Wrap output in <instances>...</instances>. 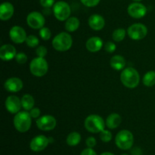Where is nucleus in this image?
I'll use <instances>...</instances> for the list:
<instances>
[{
    "mask_svg": "<svg viewBox=\"0 0 155 155\" xmlns=\"http://www.w3.org/2000/svg\"><path fill=\"white\" fill-rule=\"evenodd\" d=\"M120 81L127 88L133 89L139 85L140 81V75L136 68L128 67L123 70L120 74Z\"/></svg>",
    "mask_w": 155,
    "mask_h": 155,
    "instance_id": "nucleus-1",
    "label": "nucleus"
},
{
    "mask_svg": "<svg viewBox=\"0 0 155 155\" xmlns=\"http://www.w3.org/2000/svg\"><path fill=\"white\" fill-rule=\"evenodd\" d=\"M14 126L21 133L27 132L31 127L32 117L27 111H20L14 117Z\"/></svg>",
    "mask_w": 155,
    "mask_h": 155,
    "instance_id": "nucleus-2",
    "label": "nucleus"
},
{
    "mask_svg": "<svg viewBox=\"0 0 155 155\" xmlns=\"http://www.w3.org/2000/svg\"><path fill=\"white\" fill-rule=\"evenodd\" d=\"M52 46L59 52H65L69 50L73 45L72 36L67 32H61L58 33L52 40Z\"/></svg>",
    "mask_w": 155,
    "mask_h": 155,
    "instance_id": "nucleus-3",
    "label": "nucleus"
},
{
    "mask_svg": "<svg viewBox=\"0 0 155 155\" xmlns=\"http://www.w3.org/2000/svg\"><path fill=\"white\" fill-rule=\"evenodd\" d=\"M105 122L101 116L95 114L89 115L86 117L84 122V127L91 133H100L104 129Z\"/></svg>",
    "mask_w": 155,
    "mask_h": 155,
    "instance_id": "nucleus-4",
    "label": "nucleus"
},
{
    "mask_svg": "<svg viewBox=\"0 0 155 155\" xmlns=\"http://www.w3.org/2000/svg\"><path fill=\"white\" fill-rule=\"evenodd\" d=\"M115 143L121 150H129L133 147L134 143V136L130 131L124 129L117 134Z\"/></svg>",
    "mask_w": 155,
    "mask_h": 155,
    "instance_id": "nucleus-5",
    "label": "nucleus"
},
{
    "mask_svg": "<svg viewBox=\"0 0 155 155\" xmlns=\"http://www.w3.org/2000/svg\"><path fill=\"white\" fill-rule=\"evenodd\" d=\"M30 70L36 77H42L48 70V64L45 58L36 57L30 63Z\"/></svg>",
    "mask_w": 155,
    "mask_h": 155,
    "instance_id": "nucleus-6",
    "label": "nucleus"
},
{
    "mask_svg": "<svg viewBox=\"0 0 155 155\" xmlns=\"http://www.w3.org/2000/svg\"><path fill=\"white\" fill-rule=\"evenodd\" d=\"M52 12L56 19L60 21H66L71 17V6L64 1L56 2L52 7Z\"/></svg>",
    "mask_w": 155,
    "mask_h": 155,
    "instance_id": "nucleus-7",
    "label": "nucleus"
},
{
    "mask_svg": "<svg viewBox=\"0 0 155 155\" xmlns=\"http://www.w3.org/2000/svg\"><path fill=\"white\" fill-rule=\"evenodd\" d=\"M128 36L134 40H140L144 39L148 33V28L143 24L137 23L130 26L127 30Z\"/></svg>",
    "mask_w": 155,
    "mask_h": 155,
    "instance_id": "nucleus-8",
    "label": "nucleus"
},
{
    "mask_svg": "<svg viewBox=\"0 0 155 155\" xmlns=\"http://www.w3.org/2000/svg\"><path fill=\"white\" fill-rule=\"evenodd\" d=\"M27 23L30 27L34 30L41 29L44 27L45 19L44 15L39 12H32L27 17Z\"/></svg>",
    "mask_w": 155,
    "mask_h": 155,
    "instance_id": "nucleus-9",
    "label": "nucleus"
},
{
    "mask_svg": "<svg viewBox=\"0 0 155 155\" xmlns=\"http://www.w3.org/2000/svg\"><path fill=\"white\" fill-rule=\"evenodd\" d=\"M36 126L42 131H51L56 127L57 121L53 115H44L36 119Z\"/></svg>",
    "mask_w": 155,
    "mask_h": 155,
    "instance_id": "nucleus-10",
    "label": "nucleus"
},
{
    "mask_svg": "<svg viewBox=\"0 0 155 155\" xmlns=\"http://www.w3.org/2000/svg\"><path fill=\"white\" fill-rule=\"evenodd\" d=\"M127 12L130 17L136 19H139L145 17L147 14V8L141 2L131 3L127 8Z\"/></svg>",
    "mask_w": 155,
    "mask_h": 155,
    "instance_id": "nucleus-11",
    "label": "nucleus"
},
{
    "mask_svg": "<svg viewBox=\"0 0 155 155\" xmlns=\"http://www.w3.org/2000/svg\"><path fill=\"white\" fill-rule=\"evenodd\" d=\"M49 144L48 138L43 135L35 136L30 143V147L33 151L39 152L45 150Z\"/></svg>",
    "mask_w": 155,
    "mask_h": 155,
    "instance_id": "nucleus-12",
    "label": "nucleus"
},
{
    "mask_svg": "<svg viewBox=\"0 0 155 155\" xmlns=\"http://www.w3.org/2000/svg\"><path fill=\"white\" fill-rule=\"evenodd\" d=\"M9 36H10V39L17 44L24 43L27 37L25 30L20 26L12 27L9 30Z\"/></svg>",
    "mask_w": 155,
    "mask_h": 155,
    "instance_id": "nucleus-13",
    "label": "nucleus"
},
{
    "mask_svg": "<svg viewBox=\"0 0 155 155\" xmlns=\"http://www.w3.org/2000/svg\"><path fill=\"white\" fill-rule=\"evenodd\" d=\"M5 106L10 113L17 114L20 112L22 107L21 100L15 95L8 96L5 102Z\"/></svg>",
    "mask_w": 155,
    "mask_h": 155,
    "instance_id": "nucleus-14",
    "label": "nucleus"
},
{
    "mask_svg": "<svg viewBox=\"0 0 155 155\" xmlns=\"http://www.w3.org/2000/svg\"><path fill=\"white\" fill-rule=\"evenodd\" d=\"M24 84L21 79L17 77H12L7 79L4 84V88L8 92L17 93L23 88Z\"/></svg>",
    "mask_w": 155,
    "mask_h": 155,
    "instance_id": "nucleus-15",
    "label": "nucleus"
},
{
    "mask_svg": "<svg viewBox=\"0 0 155 155\" xmlns=\"http://www.w3.org/2000/svg\"><path fill=\"white\" fill-rule=\"evenodd\" d=\"M16 55V49L11 44H4L0 48V58L2 61H11L15 59Z\"/></svg>",
    "mask_w": 155,
    "mask_h": 155,
    "instance_id": "nucleus-16",
    "label": "nucleus"
},
{
    "mask_svg": "<svg viewBox=\"0 0 155 155\" xmlns=\"http://www.w3.org/2000/svg\"><path fill=\"white\" fill-rule=\"evenodd\" d=\"M88 24L92 30L99 31L104 28V25H105V21L101 15H98V14H94L89 18Z\"/></svg>",
    "mask_w": 155,
    "mask_h": 155,
    "instance_id": "nucleus-17",
    "label": "nucleus"
},
{
    "mask_svg": "<svg viewBox=\"0 0 155 155\" xmlns=\"http://www.w3.org/2000/svg\"><path fill=\"white\" fill-rule=\"evenodd\" d=\"M15 8L9 2H4L0 5V19L2 21H8L14 15Z\"/></svg>",
    "mask_w": 155,
    "mask_h": 155,
    "instance_id": "nucleus-18",
    "label": "nucleus"
},
{
    "mask_svg": "<svg viewBox=\"0 0 155 155\" xmlns=\"http://www.w3.org/2000/svg\"><path fill=\"white\" fill-rule=\"evenodd\" d=\"M103 46V40L98 36H92L86 41V47L91 53L100 51Z\"/></svg>",
    "mask_w": 155,
    "mask_h": 155,
    "instance_id": "nucleus-19",
    "label": "nucleus"
},
{
    "mask_svg": "<svg viewBox=\"0 0 155 155\" xmlns=\"http://www.w3.org/2000/svg\"><path fill=\"white\" fill-rule=\"evenodd\" d=\"M121 122H122V118L120 115L116 112H113L107 117L105 124L108 129H115L119 127L120 125L121 124Z\"/></svg>",
    "mask_w": 155,
    "mask_h": 155,
    "instance_id": "nucleus-20",
    "label": "nucleus"
},
{
    "mask_svg": "<svg viewBox=\"0 0 155 155\" xmlns=\"http://www.w3.org/2000/svg\"><path fill=\"white\" fill-rule=\"evenodd\" d=\"M110 65L112 68L117 71H120L125 67L126 60L124 56L120 55H115L110 59Z\"/></svg>",
    "mask_w": 155,
    "mask_h": 155,
    "instance_id": "nucleus-21",
    "label": "nucleus"
},
{
    "mask_svg": "<svg viewBox=\"0 0 155 155\" xmlns=\"http://www.w3.org/2000/svg\"><path fill=\"white\" fill-rule=\"evenodd\" d=\"M80 24V21L79 18L77 17H70L66 21H65L64 27L67 31L74 32L79 28Z\"/></svg>",
    "mask_w": 155,
    "mask_h": 155,
    "instance_id": "nucleus-22",
    "label": "nucleus"
},
{
    "mask_svg": "<svg viewBox=\"0 0 155 155\" xmlns=\"http://www.w3.org/2000/svg\"><path fill=\"white\" fill-rule=\"evenodd\" d=\"M21 104H22V107L26 111H30L34 107L35 100L33 96L29 94H26L21 98Z\"/></svg>",
    "mask_w": 155,
    "mask_h": 155,
    "instance_id": "nucleus-23",
    "label": "nucleus"
},
{
    "mask_svg": "<svg viewBox=\"0 0 155 155\" xmlns=\"http://www.w3.org/2000/svg\"><path fill=\"white\" fill-rule=\"evenodd\" d=\"M80 141H81V135L77 132H71L68 135L66 139L67 144L69 146H71V147L77 146L80 142Z\"/></svg>",
    "mask_w": 155,
    "mask_h": 155,
    "instance_id": "nucleus-24",
    "label": "nucleus"
},
{
    "mask_svg": "<svg viewBox=\"0 0 155 155\" xmlns=\"http://www.w3.org/2000/svg\"><path fill=\"white\" fill-rule=\"evenodd\" d=\"M142 81L147 87H152L155 85V71H148L145 73L142 78Z\"/></svg>",
    "mask_w": 155,
    "mask_h": 155,
    "instance_id": "nucleus-25",
    "label": "nucleus"
},
{
    "mask_svg": "<svg viewBox=\"0 0 155 155\" xmlns=\"http://www.w3.org/2000/svg\"><path fill=\"white\" fill-rule=\"evenodd\" d=\"M126 34H127V31L124 28H117L114 30L112 33V38H113L114 41L115 42H121L125 38Z\"/></svg>",
    "mask_w": 155,
    "mask_h": 155,
    "instance_id": "nucleus-26",
    "label": "nucleus"
},
{
    "mask_svg": "<svg viewBox=\"0 0 155 155\" xmlns=\"http://www.w3.org/2000/svg\"><path fill=\"white\" fill-rule=\"evenodd\" d=\"M25 43L27 46L30 47V48H34L39 45V40L38 37H36L34 35H30V36H27Z\"/></svg>",
    "mask_w": 155,
    "mask_h": 155,
    "instance_id": "nucleus-27",
    "label": "nucleus"
},
{
    "mask_svg": "<svg viewBox=\"0 0 155 155\" xmlns=\"http://www.w3.org/2000/svg\"><path fill=\"white\" fill-rule=\"evenodd\" d=\"M39 36L43 40H48L51 36V32L48 27H43L39 30Z\"/></svg>",
    "mask_w": 155,
    "mask_h": 155,
    "instance_id": "nucleus-28",
    "label": "nucleus"
},
{
    "mask_svg": "<svg viewBox=\"0 0 155 155\" xmlns=\"http://www.w3.org/2000/svg\"><path fill=\"white\" fill-rule=\"evenodd\" d=\"M100 138L103 142H109L112 139V134L111 132L107 129H104L100 132Z\"/></svg>",
    "mask_w": 155,
    "mask_h": 155,
    "instance_id": "nucleus-29",
    "label": "nucleus"
},
{
    "mask_svg": "<svg viewBox=\"0 0 155 155\" xmlns=\"http://www.w3.org/2000/svg\"><path fill=\"white\" fill-rule=\"evenodd\" d=\"M15 60L18 62V64H21V65H23V64L26 63L27 61V56L24 53H17L16 56H15Z\"/></svg>",
    "mask_w": 155,
    "mask_h": 155,
    "instance_id": "nucleus-30",
    "label": "nucleus"
},
{
    "mask_svg": "<svg viewBox=\"0 0 155 155\" xmlns=\"http://www.w3.org/2000/svg\"><path fill=\"white\" fill-rule=\"evenodd\" d=\"M80 2L86 7L92 8L98 5L101 0H80Z\"/></svg>",
    "mask_w": 155,
    "mask_h": 155,
    "instance_id": "nucleus-31",
    "label": "nucleus"
},
{
    "mask_svg": "<svg viewBox=\"0 0 155 155\" xmlns=\"http://www.w3.org/2000/svg\"><path fill=\"white\" fill-rule=\"evenodd\" d=\"M47 53H48V50H47L46 47L44 46H39L36 50V53L38 56L37 57L45 58V56L47 55Z\"/></svg>",
    "mask_w": 155,
    "mask_h": 155,
    "instance_id": "nucleus-32",
    "label": "nucleus"
},
{
    "mask_svg": "<svg viewBox=\"0 0 155 155\" xmlns=\"http://www.w3.org/2000/svg\"><path fill=\"white\" fill-rule=\"evenodd\" d=\"M104 49L107 53H112L116 50L117 46L113 42H107L104 46Z\"/></svg>",
    "mask_w": 155,
    "mask_h": 155,
    "instance_id": "nucleus-33",
    "label": "nucleus"
},
{
    "mask_svg": "<svg viewBox=\"0 0 155 155\" xmlns=\"http://www.w3.org/2000/svg\"><path fill=\"white\" fill-rule=\"evenodd\" d=\"M39 3L44 9H51L55 4L54 0H39Z\"/></svg>",
    "mask_w": 155,
    "mask_h": 155,
    "instance_id": "nucleus-34",
    "label": "nucleus"
},
{
    "mask_svg": "<svg viewBox=\"0 0 155 155\" xmlns=\"http://www.w3.org/2000/svg\"><path fill=\"white\" fill-rule=\"evenodd\" d=\"M30 114L32 118L39 119V116H40L41 110L38 107H33V109L30 110Z\"/></svg>",
    "mask_w": 155,
    "mask_h": 155,
    "instance_id": "nucleus-35",
    "label": "nucleus"
},
{
    "mask_svg": "<svg viewBox=\"0 0 155 155\" xmlns=\"http://www.w3.org/2000/svg\"><path fill=\"white\" fill-rule=\"evenodd\" d=\"M96 139L94 137H88L87 139L86 140V145H87L88 147H90V148H92V147H95L96 145Z\"/></svg>",
    "mask_w": 155,
    "mask_h": 155,
    "instance_id": "nucleus-36",
    "label": "nucleus"
},
{
    "mask_svg": "<svg viewBox=\"0 0 155 155\" xmlns=\"http://www.w3.org/2000/svg\"><path fill=\"white\" fill-rule=\"evenodd\" d=\"M81 155H97V153L93 149L88 147L83 150V151L81 152Z\"/></svg>",
    "mask_w": 155,
    "mask_h": 155,
    "instance_id": "nucleus-37",
    "label": "nucleus"
},
{
    "mask_svg": "<svg viewBox=\"0 0 155 155\" xmlns=\"http://www.w3.org/2000/svg\"><path fill=\"white\" fill-rule=\"evenodd\" d=\"M132 155H142V151L139 147H134L131 150Z\"/></svg>",
    "mask_w": 155,
    "mask_h": 155,
    "instance_id": "nucleus-38",
    "label": "nucleus"
},
{
    "mask_svg": "<svg viewBox=\"0 0 155 155\" xmlns=\"http://www.w3.org/2000/svg\"><path fill=\"white\" fill-rule=\"evenodd\" d=\"M101 155H114V154L110 153V152H104V153H101Z\"/></svg>",
    "mask_w": 155,
    "mask_h": 155,
    "instance_id": "nucleus-39",
    "label": "nucleus"
},
{
    "mask_svg": "<svg viewBox=\"0 0 155 155\" xmlns=\"http://www.w3.org/2000/svg\"><path fill=\"white\" fill-rule=\"evenodd\" d=\"M48 140H49V143H52L53 141H54V140H53V138H51V137H50V138H48Z\"/></svg>",
    "mask_w": 155,
    "mask_h": 155,
    "instance_id": "nucleus-40",
    "label": "nucleus"
},
{
    "mask_svg": "<svg viewBox=\"0 0 155 155\" xmlns=\"http://www.w3.org/2000/svg\"><path fill=\"white\" fill-rule=\"evenodd\" d=\"M133 1L134 2H140L141 1H142V0H133Z\"/></svg>",
    "mask_w": 155,
    "mask_h": 155,
    "instance_id": "nucleus-41",
    "label": "nucleus"
},
{
    "mask_svg": "<svg viewBox=\"0 0 155 155\" xmlns=\"http://www.w3.org/2000/svg\"><path fill=\"white\" fill-rule=\"evenodd\" d=\"M122 155H128V154H127V153H124V154H122Z\"/></svg>",
    "mask_w": 155,
    "mask_h": 155,
    "instance_id": "nucleus-42",
    "label": "nucleus"
}]
</instances>
